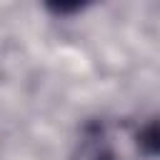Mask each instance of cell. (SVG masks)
<instances>
[{"instance_id":"obj_1","label":"cell","mask_w":160,"mask_h":160,"mask_svg":"<svg viewBox=\"0 0 160 160\" xmlns=\"http://www.w3.org/2000/svg\"><path fill=\"white\" fill-rule=\"evenodd\" d=\"M135 140V150L142 155V158H150V160H160V112L148 118L132 135Z\"/></svg>"},{"instance_id":"obj_2","label":"cell","mask_w":160,"mask_h":160,"mask_svg":"<svg viewBox=\"0 0 160 160\" xmlns=\"http://www.w3.org/2000/svg\"><path fill=\"white\" fill-rule=\"evenodd\" d=\"M85 5H48V10L50 12H55V15H70V12H80Z\"/></svg>"}]
</instances>
